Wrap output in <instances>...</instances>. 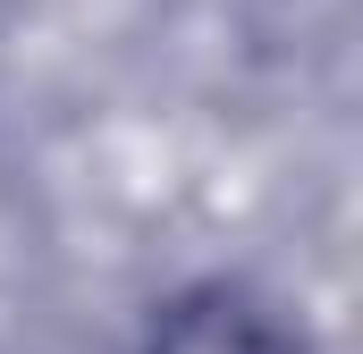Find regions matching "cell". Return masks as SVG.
Wrapping results in <instances>:
<instances>
[{"label":"cell","instance_id":"obj_1","mask_svg":"<svg viewBox=\"0 0 363 354\" xmlns=\"http://www.w3.org/2000/svg\"><path fill=\"white\" fill-rule=\"evenodd\" d=\"M152 354H304L271 312H254L245 295H186L161 321Z\"/></svg>","mask_w":363,"mask_h":354}]
</instances>
